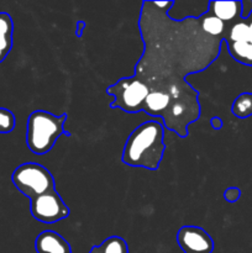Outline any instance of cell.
Returning a JSON list of instances; mask_svg holds the SVG:
<instances>
[{
    "instance_id": "1",
    "label": "cell",
    "mask_w": 252,
    "mask_h": 253,
    "mask_svg": "<svg viewBox=\"0 0 252 253\" xmlns=\"http://www.w3.org/2000/svg\"><path fill=\"white\" fill-rule=\"evenodd\" d=\"M174 1H143L140 26L143 52L135 74L150 90L167 93L172 105L163 126L179 137L188 136V126L200 118L199 93L185 81L214 63L224 40L211 37L200 27L198 16L174 20L169 15Z\"/></svg>"
},
{
    "instance_id": "2",
    "label": "cell",
    "mask_w": 252,
    "mask_h": 253,
    "mask_svg": "<svg viewBox=\"0 0 252 253\" xmlns=\"http://www.w3.org/2000/svg\"><path fill=\"white\" fill-rule=\"evenodd\" d=\"M163 137V124L155 120L141 124L126 140L121 161L130 167L157 170L166 150Z\"/></svg>"
},
{
    "instance_id": "3",
    "label": "cell",
    "mask_w": 252,
    "mask_h": 253,
    "mask_svg": "<svg viewBox=\"0 0 252 253\" xmlns=\"http://www.w3.org/2000/svg\"><path fill=\"white\" fill-rule=\"evenodd\" d=\"M68 115H54L44 110H36L30 114L26 125V145L35 155H44L53 148L62 135L71 136L64 128Z\"/></svg>"
},
{
    "instance_id": "4",
    "label": "cell",
    "mask_w": 252,
    "mask_h": 253,
    "mask_svg": "<svg viewBox=\"0 0 252 253\" xmlns=\"http://www.w3.org/2000/svg\"><path fill=\"white\" fill-rule=\"evenodd\" d=\"M11 180L16 189L29 199L56 189L53 175L39 163L27 162L20 165L12 172Z\"/></svg>"
},
{
    "instance_id": "5",
    "label": "cell",
    "mask_w": 252,
    "mask_h": 253,
    "mask_svg": "<svg viewBox=\"0 0 252 253\" xmlns=\"http://www.w3.org/2000/svg\"><path fill=\"white\" fill-rule=\"evenodd\" d=\"M106 93L114 98L111 108H119L128 114L142 111L143 104L150 93V88L145 82L136 76L125 77L106 89Z\"/></svg>"
},
{
    "instance_id": "6",
    "label": "cell",
    "mask_w": 252,
    "mask_h": 253,
    "mask_svg": "<svg viewBox=\"0 0 252 253\" xmlns=\"http://www.w3.org/2000/svg\"><path fill=\"white\" fill-rule=\"evenodd\" d=\"M30 211L35 220L43 224H54L67 219L71 210L56 189L30 199Z\"/></svg>"
},
{
    "instance_id": "7",
    "label": "cell",
    "mask_w": 252,
    "mask_h": 253,
    "mask_svg": "<svg viewBox=\"0 0 252 253\" xmlns=\"http://www.w3.org/2000/svg\"><path fill=\"white\" fill-rule=\"evenodd\" d=\"M177 242L184 251L198 253H211L214 241L204 229L199 226H183L178 230Z\"/></svg>"
},
{
    "instance_id": "8",
    "label": "cell",
    "mask_w": 252,
    "mask_h": 253,
    "mask_svg": "<svg viewBox=\"0 0 252 253\" xmlns=\"http://www.w3.org/2000/svg\"><path fill=\"white\" fill-rule=\"evenodd\" d=\"M35 250L37 253H72L69 242L58 232H41L35 240Z\"/></svg>"
},
{
    "instance_id": "9",
    "label": "cell",
    "mask_w": 252,
    "mask_h": 253,
    "mask_svg": "<svg viewBox=\"0 0 252 253\" xmlns=\"http://www.w3.org/2000/svg\"><path fill=\"white\" fill-rule=\"evenodd\" d=\"M208 11L225 24H234L241 19V1H209Z\"/></svg>"
},
{
    "instance_id": "10",
    "label": "cell",
    "mask_w": 252,
    "mask_h": 253,
    "mask_svg": "<svg viewBox=\"0 0 252 253\" xmlns=\"http://www.w3.org/2000/svg\"><path fill=\"white\" fill-rule=\"evenodd\" d=\"M170 105H172V100L170 96L167 93L157 90H150L147 98H146L145 104H143L142 111L151 116H156V118L163 119L168 114Z\"/></svg>"
},
{
    "instance_id": "11",
    "label": "cell",
    "mask_w": 252,
    "mask_h": 253,
    "mask_svg": "<svg viewBox=\"0 0 252 253\" xmlns=\"http://www.w3.org/2000/svg\"><path fill=\"white\" fill-rule=\"evenodd\" d=\"M14 22L6 12H0V63L4 61L12 48Z\"/></svg>"
},
{
    "instance_id": "12",
    "label": "cell",
    "mask_w": 252,
    "mask_h": 253,
    "mask_svg": "<svg viewBox=\"0 0 252 253\" xmlns=\"http://www.w3.org/2000/svg\"><path fill=\"white\" fill-rule=\"evenodd\" d=\"M198 19H199L200 27H202V30L205 34L211 37H220V39L224 40V36L226 34V30L230 24H225L224 21L215 17L212 14H210L208 10L204 14L199 15Z\"/></svg>"
},
{
    "instance_id": "13",
    "label": "cell",
    "mask_w": 252,
    "mask_h": 253,
    "mask_svg": "<svg viewBox=\"0 0 252 253\" xmlns=\"http://www.w3.org/2000/svg\"><path fill=\"white\" fill-rule=\"evenodd\" d=\"M230 56L239 63L252 66V43L249 41L226 42Z\"/></svg>"
},
{
    "instance_id": "14",
    "label": "cell",
    "mask_w": 252,
    "mask_h": 253,
    "mask_svg": "<svg viewBox=\"0 0 252 253\" xmlns=\"http://www.w3.org/2000/svg\"><path fill=\"white\" fill-rule=\"evenodd\" d=\"M89 253H128V246L123 237L110 236L98 246H93Z\"/></svg>"
},
{
    "instance_id": "15",
    "label": "cell",
    "mask_w": 252,
    "mask_h": 253,
    "mask_svg": "<svg viewBox=\"0 0 252 253\" xmlns=\"http://www.w3.org/2000/svg\"><path fill=\"white\" fill-rule=\"evenodd\" d=\"M249 41L250 42V29L247 21L245 19L237 20L234 24H230L226 30V34L224 36V42H240Z\"/></svg>"
},
{
    "instance_id": "16",
    "label": "cell",
    "mask_w": 252,
    "mask_h": 253,
    "mask_svg": "<svg viewBox=\"0 0 252 253\" xmlns=\"http://www.w3.org/2000/svg\"><path fill=\"white\" fill-rule=\"evenodd\" d=\"M231 113L239 119H246L252 115V93H242L234 100Z\"/></svg>"
},
{
    "instance_id": "17",
    "label": "cell",
    "mask_w": 252,
    "mask_h": 253,
    "mask_svg": "<svg viewBox=\"0 0 252 253\" xmlns=\"http://www.w3.org/2000/svg\"><path fill=\"white\" fill-rule=\"evenodd\" d=\"M16 119L12 111L6 108H0V133H10L14 131Z\"/></svg>"
},
{
    "instance_id": "18",
    "label": "cell",
    "mask_w": 252,
    "mask_h": 253,
    "mask_svg": "<svg viewBox=\"0 0 252 253\" xmlns=\"http://www.w3.org/2000/svg\"><path fill=\"white\" fill-rule=\"evenodd\" d=\"M241 197V190L236 187H231V188H227L224 193V198L226 202L229 203H235L240 199Z\"/></svg>"
},
{
    "instance_id": "19",
    "label": "cell",
    "mask_w": 252,
    "mask_h": 253,
    "mask_svg": "<svg viewBox=\"0 0 252 253\" xmlns=\"http://www.w3.org/2000/svg\"><path fill=\"white\" fill-rule=\"evenodd\" d=\"M241 5H242L241 17H242V19H247V17L250 16V14L252 12V0L241 1Z\"/></svg>"
},
{
    "instance_id": "20",
    "label": "cell",
    "mask_w": 252,
    "mask_h": 253,
    "mask_svg": "<svg viewBox=\"0 0 252 253\" xmlns=\"http://www.w3.org/2000/svg\"><path fill=\"white\" fill-rule=\"evenodd\" d=\"M210 124H211V126L214 130H220V128L222 127V121L219 116H214V118H211Z\"/></svg>"
},
{
    "instance_id": "21",
    "label": "cell",
    "mask_w": 252,
    "mask_h": 253,
    "mask_svg": "<svg viewBox=\"0 0 252 253\" xmlns=\"http://www.w3.org/2000/svg\"><path fill=\"white\" fill-rule=\"evenodd\" d=\"M84 27H85V22H84V21H78V22H77V30H76V35H77V36L82 37V35H83Z\"/></svg>"
},
{
    "instance_id": "22",
    "label": "cell",
    "mask_w": 252,
    "mask_h": 253,
    "mask_svg": "<svg viewBox=\"0 0 252 253\" xmlns=\"http://www.w3.org/2000/svg\"><path fill=\"white\" fill-rule=\"evenodd\" d=\"M247 21V25H249V29H250V42L252 43V12L250 14V16L247 19H245Z\"/></svg>"
},
{
    "instance_id": "23",
    "label": "cell",
    "mask_w": 252,
    "mask_h": 253,
    "mask_svg": "<svg viewBox=\"0 0 252 253\" xmlns=\"http://www.w3.org/2000/svg\"><path fill=\"white\" fill-rule=\"evenodd\" d=\"M184 253H198V252H193V251H184Z\"/></svg>"
}]
</instances>
